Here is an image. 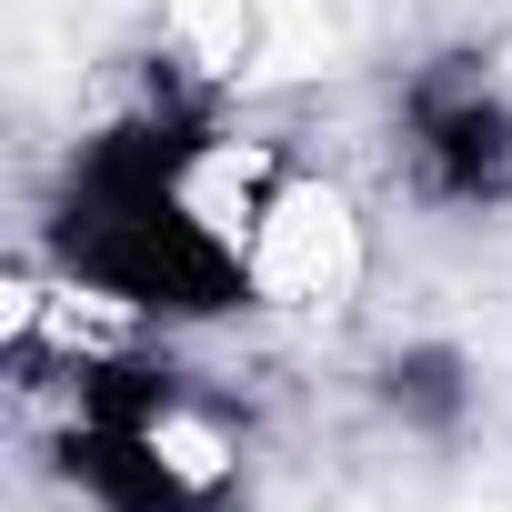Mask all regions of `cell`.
Returning a JSON list of instances; mask_svg holds the SVG:
<instances>
[{
  "label": "cell",
  "mask_w": 512,
  "mask_h": 512,
  "mask_svg": "<svg viewBox=\"0 0 512 512\" xmlns=\"http://www.w3.org/2000/svg\"><path fill=\"white\" fill-rule=\"evenodd\" d=\"M402 171L422 201H452V211L512 201V91L482 61L422 71L402 91Z\"/></svg>",
  "instance_id": "obj_1"
}]
</instances>
